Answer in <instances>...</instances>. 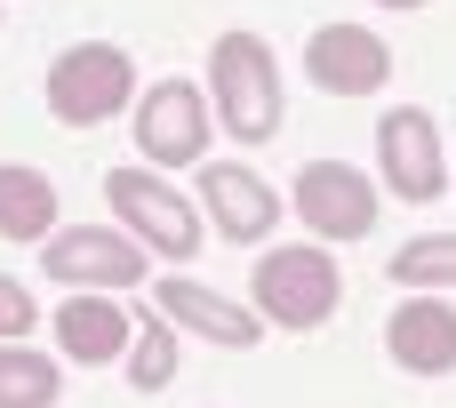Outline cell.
<instances>
[{
	"instance_id": "17",
	"label": "cell",
	"mask_w": 456,
	"mask_h": 408,
	"mask_svg": "<svg viewBox=\"0 0 456 408\" xmlns=\"http://www.w3.org/2000/svg\"><path fill=\"white\" fill-rule=\"evenodd\" d=\"M128 377H136L144 393H160V385L176 377V337H168V329H144V337H136V361H128Z\"/></svg>"
},
{
	"instance_id": "18",
	"label": "cell",
	"mask_w": 456,
	"mask_h": 408,
	"mask_svg": "<svg viewBox=\"0 0 456 408\" xmlns=\"http://www.w3.org/2000/svg\"><path fill=\"white\" fill-rule=\"evenodd\" d=\"M32 321H40V313H32V297H24V289L0 273V337H24Z\"/></svg>"
},
{
	"instance_id": "10",
	"label": "cell",
	"mask_w": 456,
	"mask_h": 408,
	"mask_svg": "<svg viewBox=\"0 0 456 408\" xmlns=\"http://www.w3.org/2000/svg\"><path fill=\"white\" fill-rule=\"evenodd\" d=\"M152 305H160V321H176V329H200V337H216V345H232V353H248L256 345V313L248 305H232V297H216V289H200V281H160L152 289Z\"/></svg>"
},
{
	"instance_id": "9",
	"label": "cell",
	"mask_w": 456,
	"mask_h": 408,
	"mask_svg": "<svg viewBox=\"0 0 456 408\" xmlns=\"http://www.w3.org/2000/svg\"><path fill=\"white\" fill-rule=\"evenodd\" d=\"M385 176H393L401 200H441L449 168H441L433 112H385Z\"/></svg>"
},
{
	"instance_id": "7",
	"label": "cell",
	"mask_w": 456,
	"mask_h": 408,
	"mask_svg": "<svg viewBox=\"0 0 456 408\" xmlns=\"http://www.w3.org/2000/svg\"><path fill=\"white\" fill-rule=\"evenodd\" d=\"M297 208H305V224L329 233V241H361V233L377 224V192H369V176L345 168V160H313V168L297 176Z\"/></svg>"
},
{
	"instance_id": "12",
	"label": "cell",
	"mask_w": 456,
	"mask_h": 408,
	"mask_svg": "<svg viewBox=\"0 0 456 408\" xmlns=\"http://www.w3.org/2000/svg\"><path fill=\"white\" fill-rule=\"evenodd\" d=\"M56 345H64V361H120L128 313L112 297H72V305H56Z\"/></svg>"
},
{
	"instance_id": "8",
	"label": "cell",
	"mask_w": 456,
	"mask_h": 408,
	"mask_svg": "<svg viewBox=\"0 0 456 408\" xmlns=\"http://www.w3.org/2000/svg\"><path fill=\"white\" fill-rule=\"evenodd\" d=\"M136 144H144L152 160H200V144H208V104H200V88L160 80V88L136 104Z\"/></svg>"
},
{
	"instance_id": "5",
	"label": "cell",
	"mask_w": 456,
	"mask_h": 408,
	"mask_svg": "<svg viewBox=\"0 0 456 408\" xmlns=\"http://www.w3.org/2000/svg\"><path fill=\"white\" fill-rule=\"evenodd\" d=\"M40 265H48V281H72V289H128V281H144V249L128 233H104V224L56 233L40 249Z\"/></svg>"
},
{
	"instance_id": "16",
	"label": "cell",
	"mask_w": 456,
	"mask_h": 408,
	"mask_svg": "<svg viewBox=\"0 0 456 408\" xmlns=\"http://www.w3.org/2000/svg\"><path fill=\"white\" fill-rule=\"evenodd\" d=\"M393 281H401V289H449L456 281V233H441V241H409V249L393 257Z\"/></svg>"
},
{
	"instance_id": "11",
	"label": "cell",
	"mask_w": 456,
	"mask_h": 408,
	"mask_svg": "<svg viewBox=\"0 0 456 408\" xmlns=\"http://www.w3.org/2000/svg\"><path fill=\"white\" fill-rule=\"evenodd\" d=\"M385 345H393V361H401V369L441 377V369H456V313L441 305V297H409V305L393 313Z\"/></svg>"
},
{
	"instance_id": "13",
	"label": "cell",
	"mask_w": 456,
	"mask_h": 408,
	"mask_svg": "<svg viewBox=\"0 0 456 408\" xmlns=\"http://www.w3.org/2000/svg\"><path fill=\"white\" fill-rule=\"evenodd\" d=\"M200 192H208V216H216L232 241H265V233H273V192H265L248 168H208Z\"/></svg>"
},
{
	"instance_id": "15",
	"label": "cell",
	"mask_w": 456,
	"mask_h": 408,
	"mask_svg": "<svg viewBox=\"0 0 456 408\" xmlns=\"http://www.w3.org/2000/svg\"><path fill=\"white\" fill-rule=\"evenodd\" d=\"M56 401V369L24 345H0V408H48Z\"/></svg>"
},
{
	"instance_id": "2",
	"label": "cell",
	"mask_w": 456,
	"mask_h": 408,
	"mask_svg": "<svg viewBox=\"0 0 456 408\" xmlns=\"http://www.w3.org/2000/svg\"><path fill=\"white\" fill-rule=\"evenodd\" d=\"M248 297H256V313L273 329H321L337 313V265L321 249H273L256 265V289Z\"/></svg>"
},
{
	"instance_id": "14",
	"label": "cell",
	"mask_w": 456,
	"mask_h": 408,
	"mask_svg": "<svg viewBox=\"0 0 456 408\" xmlns=\"http://www.w3.org/2000/svg\"><path fill=\"white\" fill-rule=\"evenodd\" d=\"M48 216H56V184H48L40 168L0 160V233H8V241H40Z\"/></svg>"
},
{
	"instance_id": "19",
	"label": "cell",
	"mask_w": 456,
	"mask_h": 408,
	"mask_svg": "<svg viewBox=\"0 0 456 408\" xmlns=\"http://www.w3.org/2000/svg\"><path fill=\"white\" fill-rule=\"evenodd\" d=\"M385 8H425V0H385Z\"/></svg>"
},
{
	"instance_id": "6",
	"label": "cell",
	"mask_w": 456,
	"mask_h": 408,
	"mask_svg": "<svg viewBox=\"0 0 456 408\" xmlns=\"http://www.w3.org/2000/svg\"><path fill=\"white\" fill-rule=\"evenodd\" d=\"M305 72H313V88H329V96H369V88H385L393 48H385L377 32H361V24H321L313 48H305Z\"/></svg>"
},
{
	"instance_id": "4",
	"label": "cell",
	"mask_w": 456,
	"mask_h": 408,
	"mask_svg": "<svg viewBox=\"0 0 456 408\" xmlns=\"http://www.w3.org/2000/svg\"><path fill=\"white\" fill-rule=\"evenodd\" d=\"M104 192H112L120 224H128L144 249H160V257H176V265L200 249V224H192V208H184L168 184H152V176H136V168H112V176H104Z\"/></svg>"
},
{
	"instance_id": "1",
	"label": "cell",
	"mask_w": 456,
	"mask_h": 408,
	"mask_svg": "<svg viewBox=\"0 0 456 408\" xmlns=\"http://www.w3.org/2000/svg\"><path fill=\"white\" fill-rule=\"evenodd\" d=\"M208 80H216V112H224V128H232L240 144H265V136L281 128V80H273V56H265V40H248V32H224V40H216V64H208Z\"/></svg>"
},
{
	"instance_id": "3",
	"label": "cell",
	"mask_w": 456,
	"mask_h": 408,
	"mask_svg": "<svg viewBox=\"0 0 456 408\" xmlns=\"http://www.w3.org/2000/svg\"><path fill=\"white\" fill-rule=\"evenodd\" d=\"M128 88H136V72H128L120 48H72V56H56V72H48V104H56V120H72V128L120 112Z\"/></svg>"
}]
</instances>
